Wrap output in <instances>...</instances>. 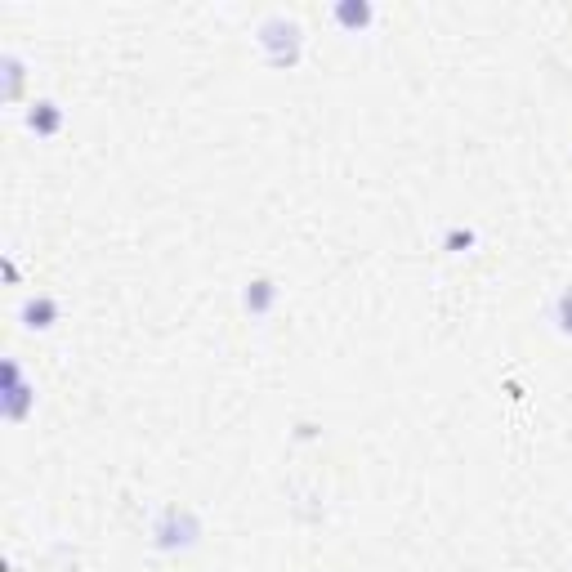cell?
I'll use <instances>...</instances> for the list:
<instances>
[{
    "label": "cell",
    "mask_w": 572,
    "mask_h": 572,
    "mask_svg": "<svg viewBox=\"0 0 572 572\" xmlns=\"http://www.w3.org/2000/svg\"><path fill=\"white\" fill-rule=\"evenodd\" d=\"M197 537H202V523L184 505H166L157 514V523H152V541L161 550H188V546H197Z\"/></svg>",
    "instance_id": "cell-1"
},
{
    "label": "cell",
    "mask_w": 572,
    "mask_h": 572,
    "mask_svg": "<svg viewBox=\"0 0 572 572\" xmlns=\"http://www.w3.org/2000/svg\"><path fill=\"white\" fill-rule=\"evenodd\" d=\"M260 50L273 68H295V63H300V27H295L291 18L273 14L269 23L260 27Z\"/></svg>",
    "instance_id": "cell-2"
},
{
    "label": "cell",
    "mask_w": 572,
    "mask_h": 572,
    "mask_svg": "<svg viewBox=\"0 0 572 572\" xmlns=\"http://www.w3.org/2000/svg\"><path fill=\"white\" fill-rule=\"evenodd\" d=\"M36 394L32 385L23 380V371H18V362H5V389H0V416H5L9 425H23L27 412H32Z\"/></svg>",
    "instance_id": "cell-3"
},
{
    "label": "cell",
    "mask_w": 572,
    "mask_h": 572,
    "mask_svg": "<svg viewBox=\"0 0 572 572\" xmlns=\"http://www.w3.org/2000/svg\"><path fill=\"white\" fill-rule=\"evenodd\" d=\"M27 130L41 139H54L63 130V108L54 99H32L27 103Z\"/></svg>",
    "instance_id": "cell-4"
},
{
    "label": "cell",
    "mask_w": 572,
    "mask_h": 572,
    "mask_svg": "<svg viewBox=\"0 0 572 572\" xmlns=\"http://www.w3.org/2000/svg\"><path fill=\"white\" fill-rule=\"evenodd\" d=\"M18 318H23L27 331H50L54 322H59V300H54V295H27Z\"/></svg>",
    "instance_id": "cell-5"
},
{
    "label": "cell",
    "mask_w": 572,
    "mask_h": 572,
    "mask_svg": "<svg viewBox=\"0 0 572 572\" xmlns=\"http://www.w3.org/2000/svg\"><path fill=\"white\" fill-rule=\"evenodd\" d=\"M331 18H336V23L345 27V32H362V27H367L371 18H376V9H371L367 0H340V5L331 9Z\"/></svg>",
    "instance_id": "cell-6"
},
{
    "label": "cell",
    "mask_w": 572,
    "mask_h": 572,
    "mask_svg": "<svg viewBox=\"0 0 572 572\" xmlns=\"http://www.w3.org/2000/svg\"><path fill=\"white\" fill-rule=\"evenodd\" d=\"M273 300H278V286H273L269 278H255L251 286H246V295H242V304H246L251 318H264V313L273 309Z\"/></svg>",
    "instance_id": "cell-7"
},
{
    "label": "cell",
    "mask_w": 572,
    "mask_h": 572,
    "mask_svg": "<svg viewBox=\"0 0 572 572\" xmlns=\"http://www.w3.org/2000/svg\"><path fill=\"white\" fill-rule=\"evenodd\" d=\"M550 318H555V327L564 331V336H572V286H568V291H559V300H555V309H550Z\"/></svg>",
    "instance_id": "cell-8"
},
{
    "label": "cell",
    "mask_w": 572,
    "mask_h": 572,
    "mask_svg": "<svg viewBox=\"0 0 572 572\" xmlns=\"http://www.w3.org/2000/svg\"><path fill=\"white\" fill-rule=\"evenodd\" d=\"M18 85H23V63L14 54H5V99L14 103L18 99Z\"/></svg>",
    "instance_id": "cell-9"
},
{
    "label": "cell",
    "mask_w": 572,
    "mask_h": 572,
    "mask_svg": "<svg viewBox=\"0 0 572 572\" xmlns=\"http://www.w3.org/2000/svg\"><path fill=\"white\" fill-rule=\"evenodd\" d=\"M470 246H474L470 228H452V233H447V251H470Z\"/></svg>",
    "instance_id": "cell-10"
}]
</instances>
